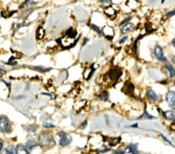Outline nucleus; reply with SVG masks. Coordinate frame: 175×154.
Listing matches in <instances>:
<instances>
[{
	"label": "nucleus",
	"instance_id": "f257e3e1",
	"mask_svg": "<svg viewBox=\"0 0 175 154\" xmlns=\"http://www.w3.org/2000/svg\"><path fill=\"white\" fill-rule=\"evenodd\" d=\"M58 136L60 138L59 139V145L62 147H65L69 146L72 142L71 136H69V135H67L64 131H59L58 133Z\"/></svg>",
	"mask_w": 175,
	"mask_h": 154
},
{
	"label": "nucleus",
	"instance_id": "f03ea898",
	"mask_svg": "<svg viewBox=\"0 0 175 154\" xmlns=\"http://www.w3.org/2000/svg\"><path fill=\"white\" fill-rule=\"evenodd\" d=\"M38 141H39L40 145L41 146H46V145H51V142H53V139L51 136H50L48 134L43 133L41 134L38 136Z\"/></svg>",
	"mask_w": 175,
	"mask_h": 154
},
{
	"label": "nucleus",
	"instance_id": "7ed1b4c3",
	"mask_svg": "<svg viewBox=\"0 0 175 154\" xmlns=\"http://www.w3.org/2000/svg\"><path fill=\"white\" fill-rule=\"evenodd\" d=\"M9 121L6 116H2L0 117V131L2 132H9Z\"/></svg>",
	"mask_w": 175,
	"mask_h": 154
},
{
	"label": "nucleus",
	"instance_id": "20e7f679",
	"mask_svg": "<svg viewBox=\"0 0 175 154\" xmlns=\"http://www.w3.org/2000/svg\"><path fill=\"white\" fill-rule=\"evenodd\" d=\"M122 74V72L121 71V69H117V68H114V69L109 71L108 76L112 81H117L121 77Z\"/></svg>",
	"mask_w": 175,
	"mask_h": 154
},
{
	"label": "nucleus",
	"instance_id": "39448f33",
	"mask_svg": "<svg viewBox=\"0 0 175 154\" xmlns=\"http://www.w3.org/2000/svg\"><path fill=\"white\" fill-rule=\"evenodd\" d=\"M165 100H166L167 103H168L169 106L173 105L174 102L175 101V92L173 90H170L167 93L166 97H165Z\"/></svg>",
	"mask_w": 175,
	"mask_h": 154
},
{
	"label": "nucleus",
	"instance_id": "423d86ee",
	"mask_svg": "<svg viewBox=\"0 0 175 154\" xmlns=\"http://www.w3.org/2000/svg\"><path fill=\"white\" fill-rule=\"evenodd\" d=\"M154 54L156 58L158 60H160V61H166V58L164 57V51H163V49H161V47H156L154 50Z\"/></svg>",
	"mask_w": 175,
	"mask_h": 154
},
{
	"label": "nucleus",
	"instance_id": "0eeeda50",
	"mask_svg": "<svg viewBox=\"0 0 175 154\" xmlns=\"http://www.w3.org/2000/svg\"><path fill=\"white\" fill-rule=\"evenodd\" d=\"M133 29H134L133 23H130V22H128V23H124V26L122 27V29H121V33L123 34H128V33L132 31Z\"/></svg>",
	"mask_w": 175,
	"mask_h": 154
},
{
	"label": "nucleus",
	"instance_id": "6e6552de",
	"mask_svg": "<svg viewBox=\"0 0 175 154\" xmlns=\"http://www.w3.org/2000/svg\"><path fill=\"white\" fill-rule=\"evenodd\" d=\"M162 115L168 121H173L175 119V110H167L163 111Z\"/></svg>",
	"mask_w": 175,
	"mask_h": 154
},
{
	"label": "nucleus",
	"instance_id": "1a4fd4ad",
	"mask_svg": "<svg viewBox=\"0 0 175 154\" xmlns=\"http://www.w3.org/2000/svg\"><path fill=\"white\" fill-rule=\"evenodd\" d=\"M123 91H124L126 94H131L134 91V85L130 82H128L124 84V88H123Z\"/></svg>",
	"mask_w": 175,
	"mask_h": 154
},
{
	"label": "nucleus",
	"instance_id": "9d476101",
	"mask_svg": "<svg viewBox=\"0 0 175 154\" xmlns=\"http://www.w3.org/2000/svg\"><path fill=\"white\" fill-rule=\"evenodd\" d=\"M146 97L150 99L153 101H156L157 99H158V96L157 94L155 93L154 90H149L146 91Z\"/></svg>",
	"mask_w": 175,
	"mask_h": 154
},
{
	"label": "nucleus",
	"instance_id": "9b49d317",
	"mask_svg": "<svg viewBox=\"0 0 175 154\" xmlns=\"http://www.w3.org/2000/svg\"><path fill=\"white\" fill-rule=\"evenodd\" d=\"M124 153L128 152L129 153H138V148H137V146L134 145V144H131V145L128 146L125 150H124Z\"/></svg>",
	"mask_w": 175,
	"mask_h": 154
},
{
	"label": "nucleus",
	"instance_id": "f8f14e48",
	"mask_svg": "<svg viewBox=\"0 0 175 154\" xmlns=\"http://www.w3.org/2000/svg\"><path fill=\"white\" fill-rule=\"evenodd\" d=\"M76 34H77L76 30H74L73 28H69L65 33V37L69 38V39H74V38H76Z\"/></svg>",
	"mask_w": 175,
	"mask_h": 154
},
{
	"label": "nucleus",
	"instance_id": "ddd939ff",
	"mask_svg": "<svg viewBox=\"0 0 175 154\" xmlns=\"http://www.w3.org/2000/svg\"><path fill=\"white\" fill-rule=\"evenodd\" d=\"M16 153H29V150L27 148L23 145H18L16 147Z\"/></svg>",
	"mask_w": 175,
	"mask_h": 154
},
{
	"label": "nucleus",
	"instance_id": "4468645a",
	"mask_svg": "<svg viewBox=\"0 0 175 154\" xmlns=\"http://www.w3.org/2000/svg\"><path fill=\"white\" fill-rule=\"evenodd\" d=\"M44 34H45V31L43 29L42 27H39L37 28V39H42L44 36Z\"/></svg>",
	"mask_w": 175,
	"mask_h": 154
},
{
	"label": "nucleus",
	"instance_id": "2eb2a0df",
	"mask_svg": "<svg viewBox=\"0 0 175 154\" xmlns=\"http://www.w3.org/2000/svg\"><path fill=\"white\" fill-rule=\"evenodd\" d=\"M154 117H155L150 115V114L146 111V110H144V113L141 115L140 117H138V119H143V118H144V119H152V118H154Z\"/></svg>",
	"mask_w": 175,
	"mask_h": 154
},
{
	"label": "nucleus",
	"instance_id": "dca6fc26",
	"mask_svg": "<svg viewBox=\"0 0 175 154\" xmlns=\"http://www.w3.org/2000/svg\"><path fill=\"white\" fill-rule=\"evenodd\" d=\"M5 152L6 153L9 154L16 153V148L14 147V146H7V147L5 149Z\"/></svg>",
	"mask_w": 175,
	"mask_h": 154
},
{
	"label": "nucleus",
	"instance_id": "f3484780",
	"mask_svg": "<svg viewBox=\"0 0 175 154\" xmlns=\"http://www.w3.org/2000/svg\"><path fill=\"white\" fill-rule=\"evenodd\" d=\"M166 68L168 70L169 73H170V76H171V77H173V76H175V69H174V67L172 66L171 65L167 64L166 65Z\"/></svg>",
	"mask_w": 175,
	"mask_h": 154
},
{
	"label": "nucleus",
	"instance_id": "a211bd4d",
	"mask_svg": "<svg viewBox=\"0 0 175 154\" xmlns=\"http://www.w3.org/2000/svg\"><path fill=\"white\" fill-rule=\"evenodd\" d=\"M109 97V94L107 92V91H104V92H102L100 95V99L102 100V101H106L108 100Z\"/></svg>",
	"mask_w": 175,
	"mask_h": 154
},
{
	"label": "nucleus",
	"instance_id": "6ab92c4d",
	"mask_svg": "<svg viewBox=\"0 0 175 154\" xmlns=\"http://www.w3.org/2000/svg\"><path fill=\"white\" fill-rule=\"evenodd\" d=\"M43 127H44V129H53L56 126L54 124H51V123H49V122H44V124H43Z\"/></svg>",
	"mask_w": 175,
	"mask_h": 154
},
{
	"label": "nucleus",
	"instance_id": "aec40b11",
	"mask_svg": "<svg viewBox=\"0 0 175 154\" xmlns=\"http://www.w3.org/2000/svg\"><path fill=\"white\" fill-rule=\"evenodd\" d=\"M92 28H93V30H94V31H96V32H97L98 34L101 35V34H102L101 30V29H100L98 27H97L96 25H92Z\"/></svg>",
	"mask_w": 175,
	"mask_h": 154
},
{
	"label": "nucleus",
	"instance_id": "412c9836",
	"mask_svg": "<svg viewBox=\"0 0 175 154\" xmlns=\"http://www.w3.org/2000/svg\"><path fill=\"white\" fill-rule=\"evenodd\" d=\"M32 2H31L30 0H26L25 2H23V5H22L20 7L22 8V7H23V6H29V5H31V3H32Z\"/></svg>",
	"mask_w": 175,
	"mask_h": 154
},
{
	"label": "nucleus",
	"instance_id": "4be33fe9",
	"mask_svg": "<svg viewBox=\"0 0 175 154\" xmlns=\"http://www.w3.org/2000/svg\"><path fill=\"white\" fill-rule=\"evenodd\" d=\"M174 15H175V9H173V10H171V11H170L169 13H167L166 16H167V17H172V16H174Z\"/></svg>",
	"mask_w": 175,
	"mask_h": 154
},
{
	"label": "nucleus",
	"instance_id": "5701e85b",
	"mask_svg": "<svg viewBox=\"0 0 175 154\" xmlns=\"http://www.w3.org/2000/svg\"><path fill=\"white\" fill-rule=\"evenodd\" d=\"M127 39H128V36H124V37H123L122 39L119 41V44H123V43H124V41H126Z\"/></svg>",
	"mask_w": 175,
	"mask_h": 154
},
{
	"label": "nucleus",
	"instance_id": "b1692460",
	"mask_svg": "<svg viewBox=\"0 0 175 154\" xmlns=\"http://www.w3.org/2000/svg\"><path fill=\"white\" fill-rule=\"evenodd\" d=\"M161 137H162V138H163V139H164V140L166 141L167 143H170V144H171V145H172V143H171V141L169 140L167 138V137H165V136H164V135H161Z\"/></svg>",
	"mask_w": 175,
	"mask_h": 154
},
{
	"label": "nucleus",
	"instance_id": "393cba45",
	"mask_svg": "<svg viewBox=\"0 0 175 154\" xmlns=\"http://www.w3.org/2000/svg\"><path fill=\"white\" fill-rule=\"evenodd\" d=\"M130 19H131V17H128V18L126 19V20H124L122 21V23H121V24H124V23H128L129 20H130Z\"/></svg>",
	"mask_w": 175,
	"mask_h": 154
},
{
	"label": "nucleus",
	"instance_id": "a878e982",
	"mask_svg": "<svg viewBox=\"0 0 175 154\" xmlns=\"http://www.w3.org/2000/svg\"><path fill=\"white\" fill-rule=\"evenodd\" d=\"M6 73V71H5L4 69H0V74H5Z\"/></svg>",
	"mask_w": 175,
	"mask_h": 154
},
{
	"label": "nucleus",
	"instance_id": "bb28decb",
	"mask_svg": "<svg viewBox=\"0 0 175 154\" xmlns=\"http://www.w3.org/2000/svg\"><path fill=\"white\" fill-rule=\"evenodd\" d=\"M2 145H3V143H2V141L0 139V151L2 149Z\"/></svg>",
	"mask_w": 175,
	"mask_h": 154
},
{
	"label": "nucleus",
	"instance_id": "cd10ccee",
	"mask_svg": "<svg viewBox=\"0 0 175 154\" xmlns=\"http://www.w3.org/2000/svg\"><path fill=\"white\" fill-rule=\"evenodd\" d=\"M172 62H173L174 64L175 65V55H174V56L173 58H172Z\"/></svg>",
	"mask_w": 175,
	"mask_h": 154
},
{
	"label": "nucleus",
	"instance_id": "c85d7f7f",
	"mask_svg": "<svg viewBox=\"0 0 175 154\" xmlns=\"http://www.w3.org/2000/svg\"><path fill=\"white\" fill-rule=\"evenodd\" d=\"M172 45H173L174 48H175V39L173 41H172Z\"/></svg>",
	"mask_w": 175,
	"mask_h": 154
},
{
	"label": "nucleus",
	"instance_id": "c756f323",
	"mask_svg": "<svg viewBox=\"0 0 175 154\" xmlns=\"http://www.w3.org/2000/svg\"><path fill=\"white\" fill-rule=\"evenodd\" d=\"M172 108H173V109L174 110H175V101L174 102V103H173V105H172Z\"/></svg>",
	"mask_w": 175,
	"mask_h": 154
},
{
	"label": "nucleus",
	"instance_id": "7c9ffc66",
	"mask_svg": "<svg viewBox=\"0 0 175 154\" xmlns=\"http://www.w3.org/2000/svg\"><path fill=\"white\" fill-rule=\"evenodd\" d=\"M174 121H175V119H174Z\"/></svg>",
	"mask_w": 175,
	"mask_h": 154
}]
</instances>
